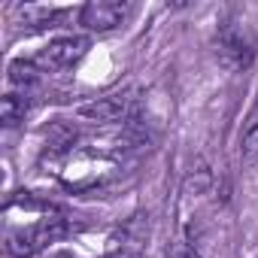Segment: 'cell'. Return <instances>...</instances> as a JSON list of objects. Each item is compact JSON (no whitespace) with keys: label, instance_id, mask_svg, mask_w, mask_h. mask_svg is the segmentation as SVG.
Instances as JSON below:
<instances>
[{"label":"cell","instance_id":"cell-1","mask_svg":"<svg viewBox=\"0 0 258 258\" xmlns=\"http://www.w3.org/2000/svg\"><path fill=\"white\" fill-rule=\"evenodd\" d=\"M216 55L219 64L228 70H246L255 58V40L240 25H222L216 34Z\"/></svg>","mask_w":258,"mask_h":258},{"label":"cell","instance_id":"cell-2","mask_svg":"<svg viewBox=\"0 0 258 258\" xmlns=\"http://www.w3.org/2000/svg\"><path fill=\"white\" fill-rule=\"evenodd\" d=\"M146 237H149V216L137 213L109 234L106 258H140L143 246H146Z\"/></svg>","mask_w":258,"mask_h":258},{"label":"cell","instance_id":"cell-3","mask_svg":"<svg viewBox=\"0 0 258 258\" xmlns=\"http://www.w3.org/2000/svg\"><path fill=\"white\" fill-rule=\"evenodd\" d=\"M88 49V40L82 37H58L52 40L49 46H43L34 58V64L43 70V73H55V70H64L70 64H76Z\"/></svg>","mask_w":258,"mask_h":258},{"label":"cell","instance_id":"cell-4","mask_svg":"<svg viewBox=\"0 0 258 258\" xmlns=\"http://www.w3.org/2000/svg\"><path fill=\"white\" fill-rule=\"evenodd\" d=\"M131 7L127 4H118V0H91L79 10V25H85L88 31H97V34H106V31H115L118 25H124Z\"/></svg>","mask_w":258,"mask_h":258},{"label":"cell","instance_id":"cell-5","mask_svg":"<svg viewBox=\"0 0 258 258\" xmlns=\"http://www.w3.org/2000/svg\"><path fill=\"white\" fill-rule=\"evenodd\" d=\"M124 112H127V97H124V94L97 97V100L79 106V115H82V118H88V121H100V124L118 121V118H124Z\"/></svg>","mask_w":258,"mask_h":258},{"label":"cell","instance_id":"cell-6","mask_svg":"<svg viewBox=\"0 0 258 258\" xmlns=\"http://www.w3.org/2000/svg\"><path fill=\"white\" fill-rule=\"evenodd\" d=\"M58 19H61V10H55V7H37V4L22 7V13H19V22H22V28H25V31H46V28H58Z\"/></svg>","mask_w":258,"mask_h":258},{"label":"cell","instance_id":"cell-7","mask_svg":"<svg viewBox=\"0 0 258 258\" xmlns=\"http://www.w3.org/2000/svg\"><path fill=\"white\" fill-rule=\"evenodd\" d=\"M31 109V97L28 94H7L4 100H0V121H4L7 127H16L25 121Z\"/></svg>","mask_w":258,"mask_h":258},{"label":"cell","instance_id":"cell-8","mask_svg":"<svg viewBox=\"0 0 258 258\" xmlns=\"http://www.w3.org/2000/svg\"><path fill=\"white\" fill-rule=\"evenodd\" d=\"M40 73H43V70H40L34 61H25V58H19V61L10 64V82L19 85L25 94H28V88H34V85L40 82Z\"/></svg>","mask_w":258,"mask_h":258},{"label":"cell","instance_id":"cell-9","mask_svg":"<svg viewBox=\"0 0 258 258\" xmlns=\"http://www.w3.org/2000/svg\"><path fill=\"white\" fill-rule=\"evenodd\" d=\"M67 234V222L61 216H49V219H40L34 225V237H37V246H49V243H58L61 237Z\"/></svg>","mask_w":258,"mask_h":258},{"label":"cell","instance_id":"cell-10","mask_svg":"<svg viewBox=\"0 0 258 258\" xmlns=\"http://www.w3.org/2000/svg\"><path fill=\"white\" fill-rule=\"evenodd\" d=\"M40 246H37V237H34V228H22V231H10L7 234V252L13 255V258H31L34 252H37Z\"/></svg>","mask_w":258,"mask_h":258},{"label":"cell","instance_id":"cell-11","mask_svg":"<svg viewBox=\"0 0 258 258\" xmlns=\"http://www.w3.org/2000/svg\"><path fill=\"white\" fill-rule=\"evenodd\" d=\"M73 140H76V127H73V124H67V121H55V124L49 127V146H55V149H67V146H73Z\"/></svg>","mask_w":258,"mask_h":258},{"label":"cell","instance_id":"cell-12","mask_svg":"<svg viewBox=\"0 0 258 258\" xmlns=\"http://www.w3.org/2000/svg\"><path fill=\"white\" fill-rule=\"evenodd\" d=\"M243 155L246 161H258V124H252L243 137Z\"/></svg>","mask_w":258,"mask_h":258},{"label":"cell","instance_id":"cell-13","mask_svg":"<svg viewBox=\"0 0 258 258\" xmlns=\"http://www.w3.org/2000/svg\"><path fill=\"white\" fill-rule=\"evenodd\" d=\"M167 258H201L198 246H191L188 240H176L170 249H167Z\"/></svg>","mask_w":258,"mask_h":258},{"label":"cell","instance_id":"cell-14","mask_svg":"<svg viewBox=\"0 0 258 258\" xmlns=\"http://www.w3.org/2000/svg\"><path fill=\"white\" fill-rule=\"evenodd\" d=\"M46 258H73V255H70V252H49Z\"/></svg>","mask_w":258,"mask_h":258}]
</instances>
